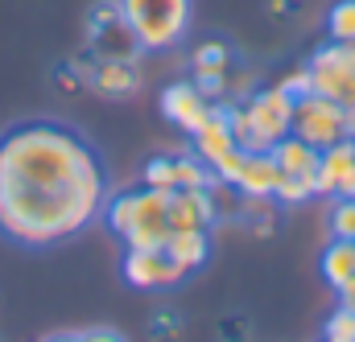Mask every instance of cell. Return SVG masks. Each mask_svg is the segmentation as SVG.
I'll return each instance as SVG.
<instances>
[{
  "instance_id": "obj_24",
  "label": "cell",
  "mask_w": 355,
  "mask_h": 342,
  "mask_svg": "<svg viewBox=\"0 0 355 342\" xmlns=\"http://www.w3.org/2000/svg\"><path fill=\"white\" fill-rule=\"evenodd\" d=\"M277 87L289 95V99H302V95H310L314 91V79H310V66H293V71H285L281 79H277Z\"/></svg>"
},
{
  "instance_id": "obj_3",
  "label": "cell",
  "mask_w": 355,
  "mask_h": 342,
  "mask_svg": "<svg viewBox=\"0 0 355 342\" xmlns=\"http://www.w3.org/2000/svg\"><path fill=\"white\" fill-rule=\"evenodd\" d=\"M120 21L141 54H166L186 42L194 0H116Z\"/></svg>"
},
{
  "instance_id": "obj_10",
  "label": "cell",
  "mask_w": 355,
  "mask_h": 342,
  "mask_svg": "<svg viewBox=\"0 0 355 342\" xmlns=\"http://www.w3.org/2000/svg\"><path fill=\"white\" fill-rule=\"evenodd\" d=\"M219 223L211 190H170V231H211Z\"/></svg>"
},
{
  "instance_id": "obj_18",
  "label": "cell",
  "mask_w": 355,
  "mask_h": 342,
  "mask_svg": "<svg viewBox=\"0 0 355 342\" xmlns=\"http://www.w3.org/2000/svg\"><path fill=\"white\" fill-rule=\"evenodd\" d=\"M310 198H318V194H314V173H281V177H277L272 202H281V206H302V202H310Z\"/></svg>"
},
{
  "instance_id": "obj_2",
  "label": "cell",
  "mask_w": 355,
  "mask_h": 342,
  "mask_svg": "<svg viewBox=\"0 0 355 342\" xmlns=\"http://www.w3.org/2000/svg\"><path fill=\"white\" fill-rule=\"evenodd\" d=\"M107 231L124 244V248H166L170 240V190H153V186H137V190H120L103 202Z\"/></svg>"
},
{
  "instance_id": "obj_21",
  "label": "cell",
  "mask_w": 355,
  "mask_h": 342,
  "mask_svg": "<svg viewBox=\"0 0 355 342\" xmlns=\"http://www.w3.org/2000/svg\"><path fill=\"white\" fill-rule=\"evenodd\" d=\"M331 235L335 240H355V198H335V206H331Z\"/></svg>"
},
{
  "instance_id": "obj_23",
  "label": "cell",
  "mask_w": 355,
  "mask_h": 342,
  "mask_svg": "<svg viewBox=\"0 0 355 342\" xmlns=\"http://www.w3.org/2000/svg\"><path fill=\"white\" fill-rule=\"evenodd\" d=\"M327 342H355V309H335L327 318Z\"/></svg>"
},
{
  "instance_id": "obj_17",
  "label": "cell",
  "mask_w": 355,
  "mask_h": 342,
  "mask_svg": "<svg viewBox=\"0 0 355 342\" xmlns=\"http://www.w3.org/2000/svg\"><path fill=\"white\" fill-rule=\"evenodd\" d=\"M174 190H211L219 177H215V170L202 161V157H194V153H182V157H174Z\"/></svg>"
},
{
  "instance_id": "obj_7",
  "label": "cell",
  "mask_w": 355,
  "mask_h": 342,
  "mask_svg": "<svg viewBox=\"0 0 355 342\" xmlns=\"http://www.w3.org/2000/svg\"><path fill=\"white\" fill-rule=\"evenodd\" d=\"M124 280L141 293H162V289H178L186 280V272L178 268L166 248H128L124 264H120Z\"/></svg>"
},
{
  "instance_id": "obj_19",
  "label": "cell",
  "mask_w": 355,
  "mask_h": 342,
  "mask_svg": "<svg viewBox=\"0 0 355 342\" xmlns=\"http://www.w3.org/2000/svg\"><path fill=\"white\" fill-rule=\"evenodd\" d=\"M327 37L331 42H355V0H335L327 8Z\"/></svg>"
},
{
  "instance_id": "obj_22",
  "label": "cell",
  "mask_w": 355,
  "mask_h": 342,
  "mask_svg": "<svg viewBox=\"0 0 355 342\" xmlns=\"http://www.w3.org/2000/svg\"><path fill=\"white\" fill-rule=\"evenodd\" d=\"M227 128H232L236 145L252 153V124H248V111H244V103H232V99H227Z\"/></svg>"
},
{
  "instance_id": "obj_11",
  "label": "cell",
  "mask_w": 355,
  "mask_h": 342,
  "mask_svg": "<svg viewBox=\"0 0 355 342\" xmlns=\"http://www.w3.org/2000/svg\"><path fill=\"white\" fill-rule=\"evenodd\" d=\"M194 141V157H202L207 165H215L219 157H227L236 149V136L227 128V103H215V111L207 116V124L190 136Z\"/></svg>"
},
{
  "instance_id": "obj_12",
  "label": "cell",
  "mask_w": 355,
  "mask_h": 342,
  "mask_svg": "<svg viewBox=\"0 0 355 342\" xmlns=\"http://www.w3.org/2000/svg\"><path fill=\"white\" fill-rule=\"evenodd\" d=\"M352 165H355V136L339 141V145H331V149H322L318 170H314V194H318V198H335L339 181L347 177Z\"/></svg>"
},
{
  "instance_id": "obj_26",
  "label": "cell",
  "mask_w": 355,
  "mask_h": 342,
  "mask_svg": "<svg viewBox=\"0 0 355 342\" xmlns=\"http://www.w3.org/2000/svg\"><path fill=\"white\" fill-rule=\"evenodd\" d=\"M335 293H339V305H343V309H355V276L347 280V285H339Z\"/></svg>"
},
{
  "instance_id": "obj_15",
  "label": "cell",
  "mask_w": 355,
  "mask_h": 342,
  "mask_svg": "<svg viewBox=\"0 0 355 342\" xmlns=\"http://www.w3.org/2000/svg\"><path fill=\"white\" fill-rule=\"evenodd\" d=\"M272 161L281 165V173H314L318 170V157H322V149H314V145H306L302 136H285V141H277L272 149Z\"/></svg>"
},
{
  "instance_id": "obj_14",
  "label": "cell",
  "mask_w": 355,
  "mask_h": 342,
  "mask_svg": "<svg viewBox=\"0 0 355 342\" xmlns=\"http://www.w3.org/2000/svg\"><path fill=\"white\" fill-rule=\"evenodd\" d=\"M166 252H170V260H174L186 276H194L211 260V231H170Z\"/></svg>"
},
{
  "instance_id": "obj_16",
  "label": "cell",
  "mask_w": 355,
  "mask_h": 342,
  "mask_svg": "<svg viewBox=\"0 0 355 342\" xmlns=\"http://www.w3.org/2000/svg\"><path fill=\"white\" fill-rule=\"evenodd\" d=\"M318 268H322V280H327L331 289L347 285L355 276V240H331V244L322 248Z\"/></svg>"
},
{
  "instance_id": "obj_13",
  "label": "cell",
  "mask_w": 355,
  "mask_h": 342,
  "mask_svg": "<svg viewBox=\"0 0 355 342\" xmlns=\"http://www.w3.org/2000/svg\"><path fill=\"white\" fill-rule=\"evenodd\" d=\"M277 177H281V165L272 161V153H248L244 170L232 186H236V194H248V198H272Z\"/></svg>"
},
{
  "instance_id": "obj_6",
  "label": "cell",
  "mask_w": 355,
  "mask_h": 342,
  "mask_svg": "<svg viewBox=\"0 0 355 342\" xmlns=\"http://www.w3.org/2000/svg\"><path fill=\"white\" fill-rule=\"evenodd\" d=\"M314 91L335 99L339 107L355 103V42H327L314 50V58L306 62Z\"/></svg>"
},
{
  "instance_id": "obj_29",
  "label": "cell",
  "mask_w": 355,
  "mask_h": 342,
  "mask_svg": "<svg viewBox=\"0 0 355 342\" xmlns=\"http://www.w3.org/2000/svg\"><path fill=\"white\" fill-rule=\"evenodd\" d=\"M347 132H352V136H355V103H352V107H347Z\"/></svg>"
},
{
  "instance_id": "obj_25",
  "label": "cell",
  "mask_w": 355,
  "mask_h": 342,
  "mask_svg": "<svg viewBox=\"0 0 355 342\" xmlns=\"http://www.w3.org/2000/svg\"><path fill=\"white\" fill-rule=\"evenodd\" d=\"M79 342H128V339L112 326H91V330H79Z\"/></svg>"
},
{
  "instance_id": "obj_8",
  "label": "cell",
  "mask_w": 355,
  "mask_h": 342,
  "mask_svg": "<svg viewBox=\"0 0 355 342\" xmlns=\"http://www.w3.org/2000/svg\"><path fill=\"white\" fill-rule=\"evenodd\" d=\"M211 111H215V103H211L194 83H186V79H178V83H170L162 91V116H166L174 128H182L186 136H194V132L207 124Z\"/></svg>"
},
{
  "instance_id": "obj_27",
  "label": "cell",
  "mask_w": 355,
  "mask_h": 342,
  "mask_svg": "<svg viewBox=\"0 0 355 342\" xmlns=\"http://www.w3.org/2000/svg\"><path fill=\"white\" fill-rule=\"evenodd\" d=\"M335 198H355V165L347 170V177L339 181V190H335Z\"/></svg>"
},
{
  "instance_id": "obj_20",
  "label": "cell",
  "mask_w": 355,
  "mask_h": 342,
  "mask_svg": "<svg viewBox=\"0 0 355 342\" xmlns=\"http://www.w3.org/2000/svg\"><path fill=\"white\" fill-rule=\"evenodd\" d=\"M141 186H153V190H174V157H149L145 170H141Z\"/></svg>"
},
{
  "instance_id": "obj_1",
  "label": "cell",
  "mask_w": 355,
  "mask_h": 342,
  "mask_svg": "<svg viewBox=\"0 0 355 342\" xmlns=\"http://www.w3.org/2000/svg\"><path fill=\"white\" fill-rule=\"evenodd\" d=\"M107 170L67 124L25 120L0 136V235L25 248H54L103 215Z\"/></svg>"
},
{
  "instance_id": "obj_28",
  "label": "cell",
  "mask_w": 355,
  "mask_h": 342,
  "mask_svg": "<svg viewBox=\"0 0 355 342\" xmlns=\"http://www.w3.org/2000/svg\"><path fill=\"white\" fill-rule=\"evenodd\" d=\"M42 342H79V330H62V334H50V339Z\"/></svg>"
},
{
  "instance_id": "obj_9",
  "label": "cell",
  "mask_w": 355,
  "mask_h": 342,
  "mask_svg": "<svg viewBox=\"0 0 355 342\" xmlns=\"http://www.w3.org/2000/svg\"><path fill=\"white\" fill-rule=\"evenodd\" d=\"M87 83H91V91L103 95V99H128V95L141 91L145 79H141L137 58H99L87 71Z\"/></svg>"
},
{
  "instance_id": "obj_4",
  "label": "cell",
  "mask_w": 355,
  "mask_h": 342,
  "mask_svg": "<svg viewBox=\"0 0 355 342\" xmlns=\"http://www.w3.org/2000/svg\"><path fill=\"white\" fill-rule=\"evenodd\" d=\"M293 136H302L314 149H331L339 141H347V107H339L335 99L310 91L302 99H293Z\"/></svg>"
},
{
  "instance_id": "obj_5",
  "label": "cell",
  "mask_w": 355,
  "mask_h": 342,
  "mask_svg": "<svg viewBox=\"0 0 355 342\" xmlns=\"http://www.w3.org/2000/svg\"><path fill=\"white\" fill-rule=\"evenodd\" d=\"M248 124H252V153H268L277 141H285L293 132V99L281 87H261L244 99Z\"/></svg>"
}]
</instances>
